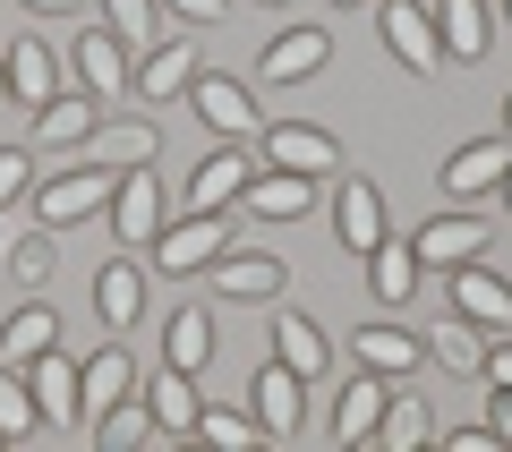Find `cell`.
<instances>
[{
  "label": "cell",
  "mask_w": 512,
  "mask_h": 452,
  "mask_svg": "<svg viewBox=\"0 0 512 452\" xmlns=\"http://www.w3.org/2000/svg\"><path fill=\"white\" fill-rule=\"evenodd\" d=\"M111 180H120V171L111 163H77V171H60V180H35V222L43 231H77V222H94L111 205Z\"/></svg>",
  "instance_id": "cell-1"
},
{
  "label": "cell",
  "mask_w": 512,
  "mask_h": 452,
  "mask_svg": "<svg viewBox=\"0 0 512 452\" xmlns=\"http://www.w3.org/2000/svg\"><path fill=\"white\" fill-rule=\"evenodd\" d=\"M205 273H214V299H222V308H274L282 290H291V265H282L274 248H222Z\"/></svg>",
  "instance_id": "cell-2"
},
{
  "label": "cell",
  "mask_w": 512,
  "mask_h": 452,
  "mask_svg": "<svg viewBox=\"0 0 512 452\" xmlns=\"http://www.w3.org/2000/svg\"><path fill=\"white\" fill-rule=\"evenodd\" d=\"M103 222H111V239L120 248H154V231H163V180H154V163H128L120 180H111V205H103Z\"/></svg>",
  "instance_id": "cell-3"
},
{
  "label": "cell",
  "mask_w": 512,
  "mask_h": 452,
  "mask_svg": "<svg viewBox=\"0 0 512 452\" xmlns=\"http://www.w3.org/2000/svg\"><path fill=\"white\" fill-rule=\"evenodd\" d=\"M256 163L325 180V171H342V137H325L316 120H265V128H256Z\"/></svg>",
  "instance_id": "cell-4"
},
{
  "label": "cell",
  "mask_w": 512,
  "mask_h": 452,
  "mask_svg": "<svg viewBox=\"0 0 512 452\" xmlns=\"http://www.w3.org/2000/svg\"><path fill=\"white\" fill-rule=\"evenodd\" d=\"M376 43L402 60L410 77H436L444 69V43H436V9L419 0H376Z\"/></svg>",
  "instance_id": "cell-5"
},
{
  "label": "cell",
  "mask_w": 512,
  "mask_h": 452,
  "mask_svg": "<svg viewBox=\"0 0 512 452\" xmlns=\"http://www.w3.org/2000/svg\"><path fill=\"white\" fill-rule=\"evenodd\" d=\"M69 77L94 94V103H120L128 77H137V60H128V43L111 35V26H77L69 35Z\"/></svg>",
  "instance_id": "cell-6"
},
{
  "label": "cell",
  "mask_w": 512,
  "mask_h": 452,
  "mask_svg": "<svg viewBox=\"0 0 512 452\" xmlns=\"http://www.w3.org/2000/svg\"><path fill=\"white\" fill-rule=\"evenodd\" d=\"M231 248V214H180V222H163L154 231V273H205L214 256Z\"/></svg>",
  "instance_id": "cell-7"
},
{
  "label": "cell",
  "mask_w": 512,
  "mask_h": 452,
  "mask_svg": "<svg viewBox=\"0 0 512 452\" xmlns=\"http://www.w3.org/2000/svg\"><path fill=\"white\" fill-rule=\"evenodd\" d=\"M248 410H256V427L274 435V444H291V435L308 427V376L282 367V359H265V367L248 376Z\"/></svg>",
  "instance_id": "cell-8"
},
{
  "label": "cell",
  "mask_w": 512,
  "mask_h": 452,
  "mask_svg": "<svg viewBox=\"0 0 512 452\" xmlns=\"http://www.w3.org/2000/svg\"><path fill=\"white\" fill-rule=\"evenodd\" d=\"M180 103L197 111V120L214 128V137H256V128H265L256 94L239 86V77H222V69H197V77H188V94H180Z\"/></svg>",
  "instance_id": "cell-9"
},
{
  "label": "cell",
  "mask_w": 512,
  "mask_h": 452,
  "mask_svg": "<svg viewBox=\"0 0 512 452\" xmlns=\"http://www.w3.org/2000/svg\"><path fill=\"white\" fill-rule=\"evenodd\" d=\"M410 248H419L427 273H453V265H470V256H487L495 231H487V214H427L419 231H410Z\"/></svg>",
  "instance_id": "cell-10"
},
{
  "label": "cell",
  "mask_w": 512,
  "mask_h": 452,
  "mask_svg": "<svg viewBox=\"0 0 512 452\" xmlns=\"http://www.w3.org/2000/svg\"><path fill=\"white\" fill-rule=\"evenodd\" d=\"M248 180H256V154H248L239 137H222L214 154H205V163L188 171V214H231Z\"/></svg>",
  "instance_id": "cell-11"
},
{
  "label": "cell",
  "mask_w": 512,
  "mask_h": 452,
  "mask_svg": "<svg viewBox=\"0 0 512 452\" xmlns=\"http://www.w3.org/2000/svg\"><path fill=\"white\" fill-rule=\"evenodd\" d=\"M0 60H9V94H18V111L52 103V94L69 86V60H60L43 35H0Z\"/></svg>",
  "instance_id": "cell-12"
},
{
  "label": "cell",
  "mask_w": 512,
  "mask_h": 452,
  "mask_svg": "<svg viewBox=\"0 0 512 452\" xmlns=\"http://www.w3.org/2000/svg\"><path fill=\"white\" fill-rule=\"evenodd\" d=\"M325 60H333V35L299 18V26H282V35L265 43V52H256V77H265V86H308V77L325 69Z\"/></svg>",
  "instance_id": "cell-13"
},
{
  "label": "cell",
  "mask_w": 512,
  "mask_h": 452,
  "mask_svg": "<svg viewBox=\"0 0 512 452\" xmlns=\"http://www.w3.org/2000/svg\"><path fill=\"white\" fill-rule=\"evenodd\" d=\"M444 299H453V316H470L478 333H504V325H512V282L487 265V256L453 265V290H444Z\"/></svg>",
  "instance_id": "cell-14"
},
{
  "label": "cell",
  "mask_w": 512,
  "mask_h": 452,
  "mask_svg": "<svg viewBox=\"0 0 512 452\" xmlns=\"http://www.w3.org/2000/svg\"><path fill=\"white\" fill-rule=\"evenodd\" d=\"M137 384H146V376H137V359H128L120 342L86 350V359H77V418H86V427H94V418H103L111 401H128V393H137Z\"/></svg>",
  "instance_id": "cell-15"
},
{
  "label": "cell",
  "mask_w": 512,
  "mask_h": 452,
  "mask_svg": "<svg viewBox=\"0 0 512 452\" xmlns=\"http://www.w3.org/2000/svg\"><path fill=\"white\" fill-rule=\"evenodd\" d=\"M94 128H103V103H94V94L77 86V77L52 94V103H35V145H43V154H77V145H86Z\"/></svg>",
  "instance_id": "cell-16"
},
{
  "label": "cell",
  "mask_w": 512,
  "mask_h": 452,
  "mask_svg": "<svg viewBox=\"0 0 512 452\" xmlns=\"http://www.w3.org/2000/svg\"><path fill=\"white\" fill-rule=\"evenodd\" d=\"M436 43H444V69H478L495 52V9L487 0H436Z\"/></svg>",
  "instance_id": "cell-17"
},
{
  "label": "cell",
  "mask_w": 512,
  "mask_h": 452,
  "mask_svg": "<svg viewBox=\"0 0 512 452\" xmlns=\"http://www.w3.org/2000/svg\"><path fill=\"white\" fill-rule=\"evenodd\" d=\"M316 205V180L308 171H274V163H256V180L239 188V214L248 222H299Z\"/></svg>",
  "instance_id": "cell-18"
},
{
  "label": "cell",
  "mask_w": 512,
  "mask_h": 452,
  "mask_svg": "<svg viewBox=\"0 0 512 452\" xmlns=\"http://www.w3.org/2000/svg\"><path fill=\"white\" fill-rule=\"evenodd\" d=\"M359 265H367V290H376V308H410V299H419V282H427L419 248H410V239H393V231H384L376 248L359 256Z\"/></svg>",
  "instance_id": "cell-19"
},
{
  "label": "cell",
  "mask_w": 512,
  "mask_h": 452,
  "mask_svg": "<svg viewBox=\"0 0 512 452\" xmlns=\"http://www.w3.org/2000/svg\"><path fill=\"white\" fill-rule=\"evenodd\" d=\"M384 231H393V222H384L376 180H350V171H342V188H333V239H342V256H367Z\"/></svg>",
  "instance_id": "cell-20"
},
{
  "label": "cell",
  "mask_w": 512,
  "mask_h": 452,
  "mask_svg": "<svg viewBox=\"0 0 512 452\" xmlns=\"http://www.w3.org/2000/svg\"><path fill=\"white\" fill-rule=\"evenodd\" d=\"M265 333H274V359L299 367L308 384L333 367V342H325V325H316V316H299V308H282V299H274V308H265Z\"/></svg>",
  "instance_id": "cell-21"
},
{
  "label": "cell",
  "mask_w": 512,
  "mask_h": 452,
  "mask_svg": "<svg viewBox=\"0 0 512 452\" xmlns=\"http://www.w3.org/2000/svg\"><path fill=\"white\" fill-rule=\"evenodd\" d=\"M188 77H197V43H180V35H163L146 60H137V77H128V94L137 103H180L188 94Z\"/></svg>",
  "instance_id": "cell-22"
},
{
  "label": "cell",
  "mask_w": 512,
  "mask_h": 452,
  "mask_svg": "<svg viewBox=\"0 0 512 452\" xmlns=\"http://www.w3.org/2000/svg\"><path fill=\"white\" fill-rule=\"evenodd\" d=\"M504 163H512V137H470V145H453V154H444V197H487V188L504 180Z\"/></svg>",
  "instance_id": "cell-23"
},
{
  "label": "cell",
  "mask_w": 512,
  "mask_h": 452,
  "mask_svg": "<svg viewBox=\"0 0 512 452\" xmlns=\"http://www.w3.org/2000/svg\"><path fill=\"white\" fill-rule=\"evenodd\" d=\"M350 359L376 367V376H393V384H410V376H419V359H427V342H419V333H402V325H359V333H350Z\"/></svg>",
  "instance_id": "cell-24"
},
{
  "label": "cell",
  "mask_w": 512,
  "mask_h": 452,
  "mask_svg": "<svg viewBox=\"0 0 512 452\" xmlns=\"http://www.w3.org/2000/svg\"><path fill=\"white\" fill-rule=\"evenodd\" d=\"M384 393H393V376H376V367H359V376L333 393V444H367L384 418Z\"/></svg>",
  "instance_id": "cell-25"
},
{
  "label": "cell",
  "mask_w": 512,
  "mask_h": 452,
  "mask_svg": "<svg viewBox=\"0 0 512 452\" xmlns=\"http://www.w3.org/2000/svg\"><path fill=\"white\" fill-rule=\"evenodd\" d=\"M94 316H103L111 333H128L146 316V265H137V256H111V265L94 273Z\"/></svg>",
  "instance_id": "cell-26"
},
{
  "label": "cell",
  "mask_w": 512,
  "mask_h": 452,
  "mask_svg": "<svg viewBox=\"0 0 512 452\" xmlns=\"http://www.w3.org/2000/svg\"><path fill=\"white\" fill-rule=\"evenodd\" d=\"M419 342H427V359H436L444 376H470V384H478V367H487V342H495V333H478L470 316H436Z\"/></svg>",
  "instance_id": "cell-27"
},
{
  "label": "cell",
  "mask_w": 512,
  "mask_h": 452,
  "mask_svg": "<svg viewBox=\"0 0 512 452\" xmlns=\"http://www.w3.org/2000/svg\"><path fill=\"white\" fill-rule=\"evenodd\" d=\"M26 384H35V401H43V427H69V418H77V359L60 342L26 359Z\"/></svg>",
  "instance_id": "cell-28"
},
{
  "label": "cell",
  "mask_w": 512,
  "mask_h": 452,
  "mask_svg": "<svg viewBox=\"0 0 512 452\" xmlns=\"http://www.w3.org/2000/svg\"><path fill=\"white\" fill-rule=\"evenodd\" d=\"M367 444H393V452L436 444V410H427L410 384H393V393H384V418H376V435H367Z\"/></svg>",
  "instance_id": "cell-29"
},
{
  "label": "cell",
  "mask_w": 512,
  "mask_h": 452,
  "mask_svg": "<svg viewBox=\"0 0 512 452\" xmlns=\"http://www.w3.org/2000/svg\"><path fill=\"white\" fill-rule=\"evenodd\" d=\"M214 316L205 308H171L163 316V367H188V376H197V367H214Z\"/></svg>",
  "instance_id": "cell-30"
},
{
  "label": "cell",
  "mask_w": 512,
  "mask_h": 452,
  "mask_svg": "<svg viewBox=\"0 0 512 452\" xmlns=\"http://www.w3.org/2000/svg\"><path fill=\"white\" fill-rule=\"evenodd\" d=\"M94 163H111V171H128V163H154V154H163V128L146 120V111H137V120H103L94 128Z\"/></svg>",
  "instance_id": "cell-31"
},
{
  "label": "cell",
  "mask_w": 512,
  "mask_h": 452,
  "mask_svg": "<svg viewBox=\"0 0 512 452\" xmlns=\"http://www.w3.org/2000/svg\"><path fill=\"white\" fill-rule=\"evenodd\" d=\"M146 410H154V427L163 435H188L197 427V376H188V367H163V376H146Z\"/></svg>",
  "instance_id": "cell-32"
},
{
  "label": "cell",
  "mask_w": 512,
  "mask_h": 452,
  "mask_svg": "<svg viewBox=\"0 0 512 452\" xmlns=\"http://www.w3.org/2000/svg\"><path fill=\"white\" fill-rule=\"evenodd\" d=\"M52 342H60V316L43 308V290H26V308L9 316V325H0V359H9V367H26L35 350H52Z\"/></svg>",
  "instance_id": "cell-33"
},
{
  "label": "cell",
  "mask_w": 512,
  "mask_h": 452,
  "mask_svg": "<svg viewBox=\"0 0 512 452\" xmlns=\"http://www.w3.org/2000/svg\"><path fill=\"white\" fill-rule=\"evenodd\" d=\"M154 435H163V427H154V410H146V384H137L128 401H111V410L94 418V444H103V452H146Z\"/></svg>",
  "instance_id": "cell-34"
},
{
  "label": "cell",
  "mask_w": 512,
  "mask_h": 452,
  "mask_svg": "<svg viewBox=\"0 0 512 452\" xmlns=\"http://www.w3.org/2000/svg\"><path fill=\"white\" fill-rule=\"evenodd\" d=\"M103 26L128 43V60H146L163 43V0H103Z\"/></svg>",
  "instance_id": "cell-35"
},
{
  "label": "cell",
  "mask_w": 512,
  "mask_h": 452,
  "mask_svg": "<svg viewBox=\"0 0 512 452\" xmlns=\"http://www.w3.org/2000/svg\"><path fill=\"white\" fill-rule=\"evenodd\" d=\"M0 435H9V444L43 435V401H35V384H26V367H9V359H0Z\"/></svg>",
  "instance_id": "cell-36"
},
{
  "label": "cell",
  "mask_w": 512,
  "mask_h": 452,
  "mask_svg": "<svg viewBox=\"0 0 512 452\" xmlns=\"http://www.w3.org/2000/svg\"><path fill=\"white\" fill-rule=\"evenodd\" d=\"M9 273H18L26 290H43L60 273V231H43V222H35V231H18V239H9Z\"/></svg>",
  "instance_id": "cell-37"
},
{
  "label": "cell",
  "mask_w": 512,
  "mask_h": 452,
  "mask_svg": "<svg viewBox=\"0 0 512 452\" xmlns=\"http://www.w3.org/2000/svg\"><path fill=\"white\" fill-rule=\"evenodd\" d=\"M188 435H197V444H265V427H256V410H197V427H188Z\"/></svg>",
  "instance_id": "cell-38"
},
{
  "label": "cell",
  "mask_w": 512,
  "mask_h": 452,
  "mask_svg": "<svg viewBox=\"0 0 512 452\" xmlns=\"http://www.w3.org/2000/svg\"><path fill=\"white\" fill-rule=\"evenodd\" d=\"M26 197H35V154L26 145H0V214L26 205Z\"/></svg>",
  "instance_id": "cell-39"
},
{
  "label": "cell",
  "mask_w": 512,
  "mask_h": 452,
  "mask_svg": "<svg viewBox=\"0 0 512 452\" xmlns=\"http://www.w3.org/2000/svg\"><path fill=\"white\" fill-rule=\"evenodd\" d=\"M163 9L180 26H222V18H231V0H163Z\"/></svg>",
  "instance_id": "cell-40"
},
{
  "label": "cell",
  "mask_w": 512,
  "mask_h": 452,
  "mask_svg": "<svg viewBox=\"0 0 512 452\" xmlns=\"http://www.w3.org/2000/svg\"><path fill=\"white\" fill-rule=\"evenodd\" d=\"M436 444H444V452H495V427L478 418V427H453V435H436Z\"/></svg>",
  "instance_id": "cell-41"
},
{
  "label": "cell",
  "mask_w": 512,
  "mask_h": 452,
  "mask_svg": "<svg viewBox=\"0 0 512 452\" xmlns=\"http://www.w3.org/2000/svg\"><path fill=\"white\" fill-rule=\"evenodd\" d=\"M487 427H495V444H512V393L504 384H487Z\"/></svg>",
  "instance_id": "cell-42"
},
{
  "label": "cell",
  "mask_w": 512,
  "mask_h": 452,
  "mask_svg": "<svg viewBox=\"0 0 512 452\" xmlns=\"http://www.w3.org/2000/svg\"><path fill=\"white\" fill-rule=\"evenodd\" d=\"M478 384H504V393H512V342H487V367H478Z\"/></svg>",
  "instance_id": "cell-43"
},
{
  "label": "cell",
  "mask_w": 512,
  "mask_h": 452,
  "mask_svg": "<svg viewBox=\"0 0 512 452\" xmlns=\"http://www.w3.org/2000/svg\"><path fill=\"white\" fill-rule=\"evenodd\" d=\"M18 9H35V18H69L77 0H18Z\"/></svg>",
  "instance_id": "cell-44"
},
{
  "label": "cell",
  "mask_w": 512,
  "mask_h": 452,
  "mask_svg": "<svg viewBox=\"0 0 512 452\" xmlns=\"http://www.w3.org/2000/svg\"><path fill=\"white\" fill-rule=\"evenodd\" d=\"M495 205H504V214H512V163H504V180H495Z\"/></svg>",
  "instance_id": "cell-45"
},
{
  "label": "cell",
  "mask_w": 512,
  "mask_h": 452,
  "mask_svg": "<svg viewBox=\"0 0 512 452\" xmlns=\"http://www.w3.org/2000/svg\"><path fill=\"white\" fill-rule=\"evenodd\" d=\"M0 103H18V94H9V60H0Z\"/></svg>",
  "instance_id": "cell-46"
},
{
  "label": "cell",
  "mask_w": 512,
  "mask_h": 452,
  "mask_svg": "<svg viewBox=\"0 0 512 452\" xmlns=\"http://www.w3.org/2000/svg\"><path fill=\"white\" fill-rule=\"evenodd\" d=\"M504 137H512V94H504Z\"/></svg>",
  "instance_id": "cell-47"
},
{
  "label": "cell",
  "mask_w": 512,
  "mask_h": 452,
  "mask_svg": "<svg viewBox=\"0 0 512 452\" xmlns=\"http://www.w3.org/2000/svg\"><path fill=\"white\" fill-rule=\"evenodd\" d=\"M0 248H9V214H0Z\"/></svg>",
  "instance_id": "cell-48"
},
{
  "label": "cell",
  "mask_w": 512,
  "mask_h": 452,
  "mask_svg": "<svg viewBox=\"0 0 512 452\" xmlns=\"http://www.w3.org/2000/svg\"><path fill=\"white\" fill-rule=\"evenodd\" d=\"M333 9H367V0H333Z\"/></svg>",
  "instance_id": "cell-49"
},
{
  "label": "cell",
  "mask_w": 512,
  "mask_h": 452,
  "mask_svg": "<svg viewBox=\"0 0 512 452\" xmlns=\"http://www.w3.org/2000/svg\"><path fill=\"white\" fill-rule=\"evenodd\" d=\"M265 9H282V0H265Z\"/></svg>",
  "instance_id": "cell-50"
},
{
  "label": "cell",
  "mask_w": 512,
  "mask_h": 452,
  "mask_svg": "<svg viewBox=\"0 0 512 452\" xmlns=\"http://www.w3.org/2000/svg\"><path fill=\"white\" fill-rule=\"evenodd\" d=\"M504 18H512V0H504Z\"/></svg>",
  "instance_id": "cell-51"
},
{
  "label": "cell",
  "mask_w": 512,
  "mask_h": 452,
  "mask_svg": "<svg viewBox=\"0 0 512 452\" xmlns=\"http://www.w3.org/2000/svg\"><path fill=\"white\" fill-rule=\"evenodd\" d=\"M0 444H9V435H0Z\"/></svg>",
  "instance_id": "cell-52"
}]
</instances>
